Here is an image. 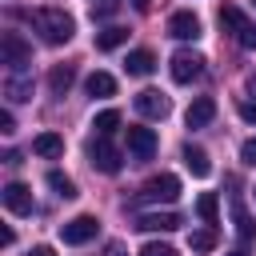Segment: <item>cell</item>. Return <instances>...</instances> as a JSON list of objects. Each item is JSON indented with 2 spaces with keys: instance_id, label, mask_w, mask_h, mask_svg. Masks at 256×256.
I'll return each instance as SVG.
<instances>
[{
  "instance_id": "cell-1",
  "label": "cell",
  "mask_w": 256,
  "mask_h": 256,
  "mask_svg": "<svg viewBox=\"0 0 256 256\" xmlns=\"http://www.w3.org/2000/svg\"><path fill=\"white\" fill-rule=\"evenodd\" d=\"M24 20L44 36V44H68L76 32V20L64 8H32V12H24Z\"/></svg>"
},
{
  "instance_id": "cell-2",
  "label": "cell",
  "mask_w": 256,
  "mask_h": 256,
  "mask_svg": "<svg viewBox=\"0 0 256 256\" xmlns=\"http://www.w3.org/2000/svg\"><path fill=\"white\" fill-rule=\"evenodd\" d=\"M0 64H8L12 72L28 68V64H32V44H28L20 32H4V36H0Z\"/></svg>"
},
{
  "instance_id": "cell-3",
  "label": "cell",
  "mask_w": 256,
  "mask_h": 256,
  "mask_svg": "<svg viewBox=\"0 0 256 256\" xmlns=\"http://www.w3.org/2000/svg\"><path fill=\"white\" fill-rule=\"evenodd\" d=\"M180 196V180L172 176V172H160V176H152L140 192H136V200H144V204H172Z\"/></svg>"
},
{
  "instance_id": "cell-4",
  "label": "cell",
  "mask_w": 256,
  "mask_h": 256,
  "mask_svg": "<svg viewBox=\"0 0 256 256\" xmlns=\"http://www.w3.org/2000/svg\"><path fill=\"white\" fill-rule=\"evenodd\" d=\"M96 232H100V220H96V216H88V212H80V216H72V220H64V224H60V240H64V244H72V248L88 244Z\"/></svg>"
},
{
  "instance_id": "cell-5",
  "label": "cell",
  "mask_w": 256,
  "mask_h": 256,
  "mask_svg": "<svg viewBox=\"0 0 256 256\" xmlns=\"http://www.w3.org/2000/svg\"><path fill=\"white\" fill-rule=\"evenodd\" d=\"M168 72H172V80H176V84H192V80L204 72V56H200V52L180 48V52L168 60Z\"/></svg>"
},
{
  "instance_id": "cell-6",
  "label": "cell",
  "mask_w": 256,
  "mask_h": 256,
  "mask_svg": "<svg viewBox=\"0 0 256 256\" xmlns=\"http://www.w3.org/2000/svg\"><path fill=\"white\" fill-rule=\"evenodd\" d=\"M88 160H92V168H100L104 176H116V172H120V164H124V160H120V152L108 144V136H96V140L88 144Z\"/></svg>"
},
{
  "instance_id": "cell-7",
  "label": "cell",
  "mask_w": 256,
  "mask_h": 256,
  "mask_svg": "<svg viewBox=\"0 0 256 256\" xmlns=\"http://www.w3.org/2000/svg\"><path fill=\"white\" fill-rule=\"evenodd\" d=\"M0 200H4V208H8L12 216H32V212H36V200H32V188H28V184H20V180H12V184H4V192H0Z\"/></svg>"
},
{
  "instance_id": "cell-8",
  "label": "cell",
  "mask_w": 256,
  "mask_h": 256,
  "mask_svg": "<svg viewBox=\"0 0 256 256\" xmlns=\"http://www.w3.org/2000/svg\"><path fill=\"white\" fill-rule=\"evenodd\" d=\"M136 112L148 116V120H164L172 112V100L164 92H156V88H144V92H136Z\"/></svg>"
},
{
  "instance_id": "cell-9",
  "label": "cell",
  "mask_w": 256,
  "mask_h": 256,
  "mask_svg": "<svg viewBox=\"0 0 256 256\" xmlns=\"http://www.w3.org/2000/svg\"><path fill=\"white\" fill-rule=\"evenodd\" d=\"M128 132V156L132 160H152L156 156V132L152 128H124Z\"/></svg>"
},
{
  "instance_id": "cell-10",
  "label": "cell",
  "mask_w": 256,
  "mask_h": 256,
  "mask_svg": "<svg viewBox=\"0 0 256 256\" xmlns=\"http://www.w3.org/2000/svg\"><path fill=\"white\" fill-rule=\"evenodd\" d=\"M184 220H180V212H144L140 220H136V228L140 232H176Z\"/></svg>"
},
{
  "instance_id": "cell-11",
  "label": "cell",
  "mask_w": 256,
  "mask_h": 256,
  "mask_svg": "<svg viewBox=\"0 0 256 256\" xmlns=\"http://www.w3.org/2000/svg\"><path fill=\"white\" fill-rule=\"evenodd\" d=\"M168 36H176V40H196V36H200V16H196V12H172Z\"/></svg>"
},
{
  "instance_id": "cell-12",
  "label": "cell",
  "mask_w": 256,
  "mask_h": 256,
  "mask_svg": "<svg viewBox=\"0 0 256 256\" xmlns=\"http://www.w3.org/2000/svg\"><path fill=\"white\" fill-rule=\"evenodd\" d=\"M212 116H216V100H212V96H200V100L188 104L184 124H188V128H204V124H212Z\"/></svg>"
},
{
  "instance_id": "cell-13",
  "label": "cell",
  "mask_w": 256,
  "mask_h": 256,
  "mask_svg": "<svg viewBox=\"0 0 256 256\" xmlns=\"http://www.w3.org/2000/svg\"><path fill=\"white\" fill-rule=\"evenodd\" d=\"M180 156H184V164H188V172H192V176H200V180H204V176H212V160H208V152H204L200 144H184V152H180Z\"/></svg>"
},
{
  "instance_id": "cell-14",
  "label": "cell",
  "mask_w": 256,
  "mask_h": 256,
  "mask_svg": "<svg viewBox=\"0 0 256 256\" xmlns=\"http://www.w3.org/2000/svg\"><path fill=\"white\" fill-rule=\"evenodd\" d=\"M220 28H224V32H232V36L240 40V36H244V28H248V16H244L236 4H220Z\"/></svg>"
},
{
  "instance_id": "cell-15",
  "label": "cell",
  "mask_w": 256,
  "mask_h": 256,
  "mask_svg": "<svg viewBox=\"0 0 256 256\" xmlns=\"http://www.w3.org/2000/svg\"><path fill=\"white\" fill-rule=\"evenodd\" d=\"M124 68H128V76H152V68H156V56H152L148 48H136V52H128Z\"/></svg>"
},
{
  "instance_id": "cell-16",
  "label": "cell",
  "mask_w": 256,
  "mask_h": 256,
  "mask_svg": "<svg viewBox=\"0 0 256 256\" xmlns=\"http://www.w3.org/2000/svg\"><path fill=\"white\" fill-rule=\"evenodd\" d=\"M72 84H76V68H72V64H56V68L48 72V88H52V96H64Z\"/></svg>"
},
{
  "instance_id": "cell-17",
  "label": "cell",
  "mask_w": 256,
  "mask_h": 256,
  "mask_svg": "<svg viewBox=\"0 0 256 256\" xmlns=\"http://www.w3.org/2000/svg\"><path fill=\"white\" fill-rule=\"evenodd\" d=\"M120 44H128V28L108 24V28L96 32V48H100V52H112V48H120Z\"/></svg>"
},
{
  "instance_id": "cell-18",
  "label": "cell",
  "mask_w": 256,
  "mask_h": 256,
  "mask_svg": "<svg viewBox=\"0 0 256 256\" xmlns=\"http://www.w3.org/2000/svg\"><path fill=\"white\" fill-rule=\"evenodd\" d=\"M32 152L36 156H64V136H56V132H40L36 140H32Z\"/></svg>"
},
{
  "instance_id": "cell-19",
  "label": "cell",
  "mask_w": 256,
  "mask_h": 256,
  "mask_svg": "<svg viewBox=\"0 0 256 256\" xmlns=\"http://www.w3.org/2000/svg\"><path fill=\"white\" fill-rule=\"evenodd\" d=\"M84 88H88V96H96V100H104V96H116V80H112L108 72H92V76L84 80Z\"/></svg>"
},
{
  "instance_id": "cell-20",
  "label": "cell",
  "mask_w": 256,
  "mask_h": 256,
  "mask_svg": "<svg viewBox=\"0 0 256 256\" xmlns=\"http://www.w3.org/2000/svg\"><path fill=\"white\" fill-rule=\"evenodd\" d=\"M4 96H8L12 104L32 100V80H28V76H8V80H4Z\"/></svg>"
},
{
  "instance_id": "cell-21",
  "label": "cell",
  "mask_w": 256,
  "mask_h": 256,
  "mask_svg": "<svg viewBox=\"0 0 256 256\" xmlns=\"http://www.w3.org/2000/svg\"><path fill=\"white\" fill-rule=\"evenodd\" d=\"M232 220H236V236H240V240H252V236H256V220L248 216V208H244L240 200H232Z\"/></svg>"
},
{
  "instance_id": "cell-22",
  "label": "cell",
  "mask_w": 256,
  "mask_h": 256,
  "mask_svg": "<svg viewBox=\"0 0 256 256\" xmlns=\"http://www.w3.org/2000/svg\"><path fill=\"white\" fill-rule=\"evenodd\" d=\"M216 240H220V236H216V228H196V232L188 236V248H192L196 256H204V252H212V248H216Z\"/></svg>"
},
{
  "instance_id": "cell-23",
  "label": "cell",
  "mask_w": 256,
  "mask_h": 256,
  "mask_svg": "<svg viewBox=\"0 0 256 256\" xmlns=\"http://www.w3.org/2000/svg\"><path fill=\"white\" fill-rule=\"evenodd\" d=\"M48 188H52V192H56L60 200H76V184H72V180H68L64 172H56V168L48 172Z\"/></svg>"
},
{
  "instance_id": "cell-24",
  "label": "cell",
  "mask_w": 256,
  "mask_h": 256,
  "mask_svg": "<svg viewBox=\"0 0 256 256\" xmlns=\"http://www.w3.org/2000/svg\"><path fill=\"white\" fill-rule=\"evenodd\" d=\"M92 128H96V136H112V132L120 128V112H116V108H104V112L92 120Z\"/></svg>"
},
{
  "instance_id": "cell-25",
  "label": "cell",
  "mask_w": 256,
  "mask_h": 256,
  "mask_svg": "<svg viewBox=\"0 0 256 256\" xmlns=\"http://www.w3.org/2000/svg\"><path fill=\"white\" fill-rule=\"evenodd\" d=\"M216 212H220V200H216V192H204V196L196 200V216H200L204 224H212V220H216Z\"/></svg>"
},
{
  "instance_id": "cell-26",
  "label": "cell",
  "mask_w": 256,
  "mask_h": 256,
  "mask_svg": "<svg viewBox=\"0 0 256 256\" xmlns=\"http://www.w3.org/2000/svg\"><path fill=\"white\" fill-rule=\"evenodd\" d=\"M140 256H176V248H172V244L152 240V244H144V248H140Z\"/></svg>"
},
{
  "instance_id": "cell-27",
  "label": "cell",
  "mask_w": 256,
  "mask_h": 256,
  "mask_svg": "<svg viewBox=\"0 0 256 256\" xmlns=\"http://www.w3.org/2000/svg\"><path fill=\"white\" fill-rule=\"evenodd\" d=\"M236 112H240V120L256 124V100H236Z\"/></svg>"
},
{
  "instance_id": "cell-28",
  "label": "cell",
  "mask_w": 256,
  "mask_h": 256,
  "mask_svg": "<svg viewBox=\"0 0 256 256\" xmlns=\"http://www.w3.org/2000/svg\"><path fill=\"white\" fill-rule=\"evenodd\" d=\"M240 160H244V164H252V168H256V136H252V140H244V144H240Z\"/></svg>"
},
{
  "instance_id": "cell-29",
  "label": "cell",
  "mask_w": 256,
  "mask_h": 256,
  "mask_svg": "<svg viewBox=\"0 0 256 256\" xmlns=\"http://www.w3.org/2000/svg\"><path fill=\"white\" fill-rule=\"evenodd\" d=\"M116 12V0H92V16H112Z\"/></svg>"
},
{
  "instance_id": "cell-30",
  "label": "cell",
  "mask_w": 256,
  "mask_h": 256,
  "mask_svg": "<svg viewBox=\"0 0 256 256\" xmlns=\"http://www.w3.org/2000/svg\"><path fill=\"white\" fill-rule=\"evenodd\" d=\"M0 132H4V136H12V132H16V116H12L8 108L0 112Z\"/></svg>"
},
{
  "instance_id": "cell-31",
  "label": "cell",
  "mask_w": 256,
  "mask_h": 256,
  "mask_svg": "<svg viewBox=\"0 0 256 256\" xmlns=\"http://www.w3.org/2000/svg\"><path fill=\"white\" fill-rule=\"evenodd\" d=\"M104 256H128V252H124L120 240H112V244H104Z\"/></svg>"
},
{
  "instance_id": "cell-32",
  "label": "cell",
  "mask_w": 256,
  "mask_h": 256,
  "mask_svg": "<svg viewBox=\"0 0 256 256\" xmlns=\"http://www.w3.org/2000/svg\"><path fill=\"white\" fill-rule=\"evenodd\" d=\"M28 256H56V252H52V248H48V244H40V248H32V252H28Z\"/></svg>"
},
{
  "instance_id": "cell-33",
  "label": "cell",
  "mask_w": 256,
  "mask_h": 256,
  "mask_svg": "<svg viewBox=\"0 0 256 256\" xmlns=\"http://www.w3.org/2000/svg\"><path fill=\"white\" fill-rule=\"evenodd\" d=\"M248 92H252V96H256V72H252V76H248Z\"/></svg>"
},
{
  "instance_id": "cell-34",
  "label": "cell",
  "mask_w": 256,
  "mask_h": 256,
  "mask_svg": "<svg viewBox=\"0 0 256 256\" xmlns=\"http://www.w3.org/2000/svg\"><path fill=\"white\" fill-rule=\"evenodd\" d=\"M132 4H136V8H140V12H144V8H148V4H152V0H132Z\"/></svg>"
},
{
  "instance_id": "cell-35",
  "label": "cell",
  "mask_w": 256,
  "mask_h": 256,
  "mask_svg": "<svg viewBox=\"0 0 256 256\" xmlns=\"http://www.w3.org/2000/svg\"><path fill=\"white\" fill-rule=\"evenodd\" d=\"M228 256H248V252H244V248H236V252H228Z\"/></svg>"
}]
</instances>
